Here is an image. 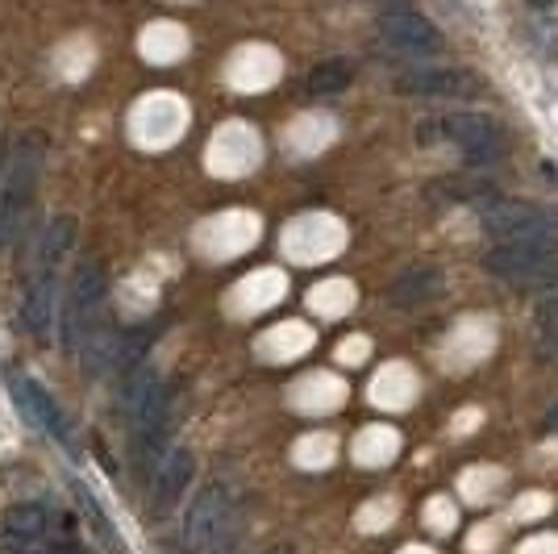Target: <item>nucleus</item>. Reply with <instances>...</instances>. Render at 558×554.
Masks as SVG:
<instances>
[{
    "label": "nucleus",
    "mask_w": 558,
    "mask_h": 554,
    "mask_svg": "<svg viewBox=\"0 0 558 554\" xmlns=\"http://www.w3.org/2000/svg\"><path fill=\"white\" fill-rule=\"evenodd\" d=\"M71 246H75V221L71 217L47 221V230L34 246V258H29V276H25L22 292V325L34 342H47L59 322V272H63Z\"/></svg>",
    "instance_id": "1"
},
{
    "label": "nucleus",
    "mask_w": 558,
    "mask_h": 554,
    "mask_svg": "<svg viewBox=\"0 0 558 554\" xmlns=\"http://www.w3.org/2000/svg\"><path fill=\"white\" fill-rule=\"evenodd\" d=\"M121 409H125V425H130V455L142 471L163 462L167 425H171V396H167L163 380L142 363L121 380Z\"/></svg>",
    "instance_id": "2"
},
{
    "label": "nucleus",
    "mask_w": 558,
    "mask_h": 554,
    "mask_svg": "<svg viewBox=\"0 0 558 554\" xmlns=\"http://www.w3.org/2000/svg\"><path fill=\"white\" fill-rule=\"evenodd\" d=\"M38 176H43V138L25 134L13 142L9 162H4V184H0V246H13L25 230V217L38 196Z\"/></svg>",
    "instance_id": "3"
},
{
    "label": "nucleus",
    "mask_w": 558,
    "mask_h": 554,
    "mask_svg": "<svg viewBox=\"0 0 558 554\" xmlns=\"http://www.w3.org/2000/svg\"><path fill=\"white\" fill-rule=\"evenodd\" d=\"M109 292V279L100 272V263H80L68 279V292L59 304V342L68 354H80L96 334V317Z\"/></svg>",
    "instance_id": "4"
},
{
    "label": "nucleus",
    "mask_w": 558,
    "mask_h": 554,
    "mask_svg": "<svg viewBox=\"0 0 558 554\" xmlns=\"http://www.w3.org/2000/svg\"><path fill=\"white\" fill-rule=\"evenodd\" d=\"M421 142H450L466 155V162H496L505 159V130L484 113H450L434 117L417 130Z\"/></svg>",
    "instance_id": "5"
},
{
    "label": "nucleus",
    "mask_w": 558,
    "mask_h": 554,
    "mask_svg": "<svg viewBox=\"0 0 558 554\" xmlns=\"http://www.w3.org/2000/svg\"><path fill=\"white\" fill-rule=\"evenodd\" d=\"M233 533V496L226 484H209L187 508L180 542L184 554H217Z\"/></svg>",
    "instance_id": "6"
},
{
    "label": "nucleus",
    "mask_w": 558,
    "mask_h": 554,
    "mask_svg": "<svg viewBox=\"0 0 558 554\" xmlns=\"http://www.w3.org/2000/svg\"><path fill=\"white\" fill-rule=\"evenodd\" d=\"M480 230L492 233L496 242L558 238V217L534 201H488V205H480Z\"/></svg>",
    "instance_id": "7"
},
{
    "label": "nucleus",
    "mask_w": 558,
    "mask_h": 554,
    "mask_svg": "<svg viewBox=\"0 0 558 554\" xmlns=\"http://www.w3.org/2000/svg\"><path fill=\"white\" fill-rule=\"evenodd\" d=\"M555 238H517V242H496L484 254V272L496 279H509V284H521V279H542L555 267Z\"/></svg>",
    "instance_id": "8"
},
{
    "label": "nucleus",
    "mask_w": 558,
    "mask_h": 554,
    "mask_svg": "<svg viewBox=\"0 0 558 554\" xmlns=\"http://www.w3.org/2000/svg\"><path fill=\"white\" fill-rule=\"evenodd\" d=\"M4 388H9V396L17 400V409H22V417L34 425V430H43V434H50V438H68V421H63V413H59V405L50 400V393L34 380V375H25L22 368H9L4 371Z\"/></svg>",
    "instance_id": "9"
},
{
    "label": "nucleus",
    "mask_w": 558,
    "mask_h": 554,
    "mask_svg": "<svg viewBox=\"0 0 558 554\" xmlns=\"http://www.w3.org/2000/svg\"><path fill=\"white\" fill-rule=\"evenodd\" d=\"M375 29H379V38H384L396 55L425 59V55H438V50H442V29L429 22V17H421V13H409V9L384 13Z\"/></svg>",
    "instance_id": "10"
},
{
    "label": "nucleus",
    "mask_w": 558,
    "mask_h": 554,
    "mask_svg": "<svg viewBox=\"0 0 558 554\" xmlns=\"http://www.w3.org/2000/svg\"><path fill=\"white\" fill-rule=\"evenodd\" d=\"M192 475H196V455H192L187 446L167 450L163 462L150 471V487H146V505H150V513H155V517L175 513V508H180V496H184L187 484H192Z\"/></svg>",
    "instance_id": "11"
},
{
    "label": "nucleus",
    "mask_w": 558,
    "mask_h": 554,
    "mask_svg": "<svg viewBox=\"0 0 558 554\" xmlns=\"http://www.w3.org/2000/svg\"><path fill=\"white\" fill-rule=\"evenodd\" d=\"M54 542H59V533L43 505H17L4 517L0 554H50Z\"/></svg>",
    "instance_id": "12"
},
{
    "label": "nucleus",
    "mask_w": 558,
    "mask_h": 554,
    "mask_svg": "<svg viewBox=\"0 0 558 554\" xmlns=\"http://www.w3.org/2000/svg\"><path fill=\"white\" fill-rule=\"evenodd\" d=\"M396 93L400 96H446V100H459V96L484 93L480 75L463 68H413L396 75Z\"/></svg>",
    "instance_id": "13"
},
{
    "label": "nucleus",
    "mask_w": 558,
    "mask_h": 554,
    "mask_svg": "<svg viewBox=\"0 0 558 554\" xmlns=\"http://www.w3.org/2000/svg\"><path fill=\"white\" fill-rule=\"evenodd\" d=\"M442 292V272L438 267H409L404 276H396L388 301L400 304V309H413V304L434 301Z\"/></svg>",
    "instance_id": "14"
},
{
    "label": "nucleus",
    "mask_w": 558,
    "mask_h": 554,
    "mask_svg": "<svg viewBox=\"0 0 558 554\" xmlns=\"http://www.w3.org/2000/svg\"><path fill=\"white\" fill-rule=\"evenodd\" d=\"M304 88H308L313 96L347 93V88H350V63H342V59H329V63H317V68L308 71Z\"/></svg>",
    "instance_id": "15"
},
{
    "label": "nucleus",
    "mask_w": 558,
    "mask_h": 554,
    "mask_svg": "<svg viewBox=\"0 0 558 554\" xmlns=\"http://www.w3.org/2000/svg\"><path fill=\"white\" fill-rule=\"evenodd\" d=\"M75 496H80V505H84V513H88V521H93V530L100 533V542H105V551H113V554H130L125 551V542H121V533L109 526V517H105V508L96 505V496L88 492V487L80 484L75 487Z\"/></svg>",
    "instance_id": "16"
},
{
    "label": "nucleus",
    "mask_w": 558,
    "mask_h": 554,
    "mask_svg": "<svg viewBox=\"0 0 558 554\" xmlns=\"http://www.w3.org/2000/svg\"><path fill=\"white\" fill-rule=\"evenodd\" d=\"M537 322H542V329H558V288L537 304Z\"/></svg>",
    "instance_id": "17"
},
{
    "label": "nucleus",
    "mask_w": 558,
    "mask_h": 554,
    "mask_svg": "<svg viewBox=\"0 0 558 554\" xmlns=\"http://www.w3.org/2000/svg\"><path fill=\"white\" fill-rule=\"evenodd\" d=\"M50 554H93L84 542H75V538H59L54 546H50Z\"/></svg>",
    "instance_id": "18"
},
{
    "label": "nucleus",
    "mask_w": 558,
    "mask_h": 554,
    "mask_svg": "<svg viewBox=\"0 0 558 554\" xmlns=\"http://www.w3.org/2000/svg\"><path fill=\"white\" fill-rule=\"evenodd\" d=\"M537 430H542V434H558V405L542 413V425H537Z\"/></svg>",
    "instance_id": "19"
},
{
    "label": "nucleus",
    "mask_w": 558,
    "mask_h": 554,
    "mask_svg": "<svg viewBox=\"0 0 558 554\" xmlns=\"http://www.w3.org/2000/svg\"><path fill=\"white\" fill-rule=\"evenodd\" d=\"M530 4H534V9H550V4H555V0H530Z\"/></svg>",
    "instance_id": "20"
},
{
    "label": "nucleus",
    "mask_w": 558,
    "mask_h": 554,
    "mask_svg": "<svg viewBox=\"0 0 558 554\" xmlns=\"http://www.w3.org/2000/svg\"><path fill=\"white\" fill-rule=\"evenodd\" d=\"M4 162L9 159H4V146H0V184H4Z\"/></svg>",
    "instance_id": "21"
},
{
    "label": "nucleus",
    "mask_w": 558,
    "mask_h": 554,
    "mask_svg": "<svg viewBox=\"0 0 558 554\" xmlns=\"http://www.w3.org/2000/svg\"><path fill=\"white\" fill-rule=\"evenodd\" d=\"M555 350H558V342H555Z\"/></svg>",
    "instance_id": "22"
}]
</instances>
